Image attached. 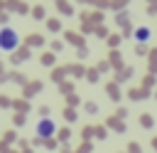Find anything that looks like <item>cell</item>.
Segmentation results:
<instances>
[{
	"label": "cell",
	"instance_id": "1",
	"mask_svg": "<svg viewBox=\"0 0 157 153\" xmlns=\"http://www.w3.org/2000/svg\"><path fill=\"white\" fill-rule=\"evenodd\" d=\"M17 44H20V35L12 27H2L0 30V49L2 52H15Z\"/></svg>",
	"mask_w": 157,
	"mask_h": 153
},
{
	"label": "cell",
	"instance_id": "3",
	"mask_svg": "<svg viewBox=\"0 0 157 153\" xmlns=\"http://www.w3.org/2000/svg\"><path fill=\"white\" fill-rule=\"evenodd\" d=\"M135 39H137V42H147V39H150V30H147V27H140V30L135 32Z\"/></svg>",
	"mask_w": 157,
	"mask_h": 153
},
{
	"label": "cell",
	"instance_id": "2",
	"mask_svg": "<svg viewBox=\"0 0 157 153\" xmlns=\"http://www.w3.org/2000/svg\"><path fill=\"white\" fill-rule=\"evenodd\" d=\"M54 131H56V126H54L52 118H42V121L37 123V138H52Z\"/></svg>",
	"mask_w": 157,
	"mask_h": 153
}]
</instances>
